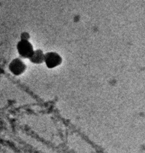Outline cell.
Instances as JSON below:
<instances>
[{
	"label": "cell",
	"instance_id": "1",
	"mask_svg": "<svg viewBox=\"0 0 145 153\" xmlns=\"http://www.w3.org/2000/svg\"><path fill=\"white\" fill-rule=\"evenodd\" d=\"M17 51L19 54L24 58H30L34 50L32 44L26 39H21L17 45Z\"/></svg>",
	"mask_w": 145,
	"mask_h": 153
},
{
	"label": "cell",
	"instance_id": "2",
	"mask_svg": "<svg viewBox=\"0 0 145 153\" xmlns=\"http://www.w3.org/2000/svg\"><path fill=\"white\" fill-rule=\"evenodd\" d=\"M61 56L55 52H49L44 56V62L49 68H55L61 64Z\"/></svg>",
	"mask_w": 145,
	"mask_h": 153
},
{
	"label": "cell",
	"instance_id": "3",
	"mask_svg": "<svg viewBox=\"0 0 145 153\" xmlns=\"http://www.w3.org/2000/svg\"><path fill=\"white\" fill-rule=\"evenodd\" d=\"M9 69L14 75H19L25 71L26 65L20 59H15L10 63Z\"/></svg>",
	"mask_w": 145,
	"mask_h": 153
},
{
	"label": "cell",
	"instance_id": "4",
	"mask_svg": "<svg viewBox=\"0 0 145 153\" xmlns=\"http://www.w3.org/2000/svg\"><path fill=\"white\" fill-rule=\"evenodd\" d=\"M45 54L40 50H37L34 51L32 56L29 59L32 62L34 63H40L44 62Z\"/></svg>",
	"mask_w": 145,
	"mask_h": 153
}]
</instances>
